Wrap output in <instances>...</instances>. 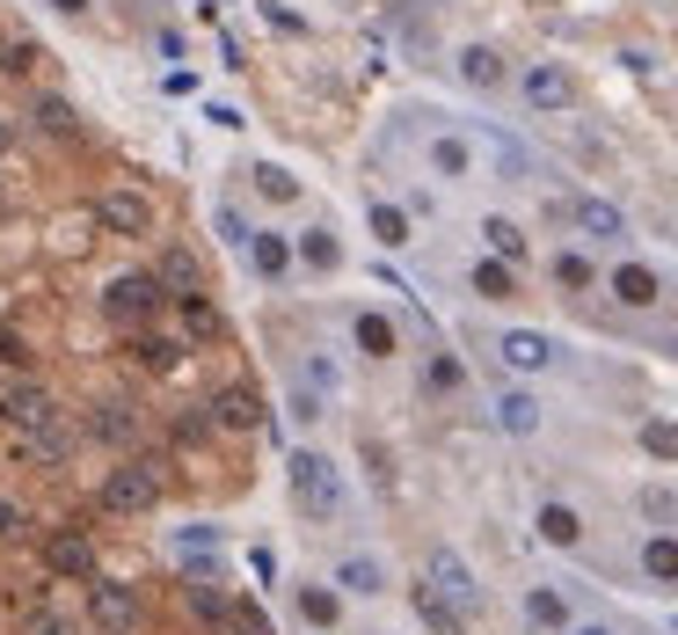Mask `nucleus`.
Returning <instances> with one entry per match:
<instances>
[{
  "label": "nucleus",
  "instance_id": "obj_1",
  "mask_svg": "<svg viewBox=\"0 0 678 635\" xmlns=\"http://www.w3.org/2000/svg\"><path fill=\"white\" fill-rule=\"evenodd\" d=\"M285 475H292V497L307 518H336L343 512V475L329 453H285Z\"/></svg>",
  "mask_w": 678,
  "mask_h": 635
},
{
  "label": "nucleus",
  "instance_id": "obj_2",
  "mask_svg": "<svg viewBox=\"0 0 678 635\" xmlns=\"http://www.w3.org/2000/svg\"><path fill=\"white\" fill-rule=\"evenodd\" d=\"M161 504V475L146 461H132V467H110V483H102V512H118V518H139V512H153Z\"/></svg>",
  "mask_w": 678,
  "mask_h": 635
},
{
  "label": "nucleus",
  "instance_id": "obj_3",
  "mask_svg": "<svg viewBox=\"0 0 678 635\" xmlns=\"http://www.w3.org/2000/svg\"><path fill=\"white\" fill-rule=\"evenodd\" d=\"M431 591L453 613H482V585H474V570H467L453 548H437V555H431Z\"/></svg>",
  "mask_w": 678,
  "mask_h": 635
},
{
  "label": "nucleus",
  "instance_id": "obj_4",
  "mask_svg": "<svg viewBox=\"0 0 678 635\" xmlns=\"http://www.w3.org/2000/svg\"><path fill=\"white\" fill-rule=\"evenodd\" d=\"M96 220L110 227V234H124V242H139V234H153V205H146V191H102Z\"/></svg>",
  "mask_w": 678,
  "mask_h": 635
},
{
  "label": "nucleus",
  "instance_id": "obj_5",
  "mask_svg": "<svg viewBox=\"0 0 678 635\" xmlns=\"http://www.w3.org/2000/svg\"><path fill=\"white\" fill-rule=\"evenodd\" d=\"M518 96L533 102V110H547V118H555V110H569V102H577V81L562 74L555 59H540V66H526V81H518Z\"/></svg>",
  "mask_w": 678,
  "mask_h": 635
},
{
  "label": "nucleus",
  "instance_id": "obj_6",
  "mask_svg": "<svg viewBox=\"0 0 678 635\" xmlns=\"http://www.w3.org/2000/svg\"><path fill=\"white\" fill-rule=\"evenodd\" d=\"M153 300H161V285H153V278H118V285L102 293V315L118 321V329H139V321L153 315Z\"/></svg>",
  "mask_w": 678,
  "mask_h": 635
},
{
  "label": "nucleus",
  "instance_id": "obj_7",
  "mask_svg": "<svg viewBox=\"0 0 678 635\" xmlns=\"http://www.w3.org/2000/svg\"><path fill=\"white\" fill-rule=\"evenodd\" d=\"M153 285H161L169 300H197V293H205V270H197L190 248H161V270H153Z\"/></svg>",
  "mask_w": 678,
  "mask_h": 635
},
{
  "label": "nucleus",
  "instance_id": "obj_8",
  "mask_svg": "<svg viewBox=\"0 0 678 635\" xmlns=\"http://www.w3.org/2000/svg\"><path fill=\"white\" fill-rule=\"evenodd\" d=\"M96 628L102 635H139V599L124 585H96Z\"/></svg>",
  "mask_w": 678,
  "mask_h": 635
},
{
  "label": "nucleus",
  "instance_id": "obj_9",
  "mask_svg": "<svg viewBox=\"0 0 678 635\" xmlns=\"http://www.w3.org/2000/svg\"><path fill=\"white\" fill-rule=\"evenodd\" d=\"M569 220H577V234H591V242H620V234H628L620 205H606V197H577Z\"/></svg>",
  "mask_w": 678,
  "mask_h": 635
},
{
  "label": "nucleus",
  "instance_id": "obj_10",
  "mask_svg": "<svg viewBox=\"0 0 678 635\" xmlns=\"http://www.w3.org/2000/svg\"><path fill=\"white\" fill-rule=\"evenodd\" d=\"M496 351H504V366H510V373H540V366H555V343L540 337V329H510V337L496 343Z\"/></svg>",
  "mask_w": 678,
  "mask_h": 635
},
{
  "label": "nucleus",
  "instance_id": "obj_11",
  "mask_svg": "<svg viewBox=\"0 0 678 635\" xmlns=\"http://www.w3.org/2000/svg\"><path fill=\"white\" fill-rule=\"evenodd\" d=\"M45 570L51 577H88V570H96V548H88L81 534H51L45 540Z\"/></svg>",
  "mask_w": 678,
  "mask_h": 635
},
{
  "label": "nucleus",
  "instance_id": "obj_12",
  "mask_svg": "<svg viewBox=\"0 0 678 635\" xmlns=\"http://www.w3.org/2000/svg\"><path fill=\"white\" fill-rule=\"evenodd\" d=\"M212 424L219 431H256V424H263V402H256V388H226L212 402Z\"/></svg>",
  "mask_w": 678,
  "mask_h": 635
},
{
  "label": "nucleus",
  "instance_id": "obj_13",
  "mask_svg": "<svg viewBox=\"0 0 678 635\" xmlns=\"http://www.w3.org/2000/svg\"><path fill=\"white\" fill-rule=\"evenodd\" d=\"M51 410H59V402H51L45 388H8V394H0V416H8V424H23V431H37Z\"/></svg>",
  "mask_w": 678,
  "mask_h": 635
},
{
  "label": "nucleus",
  "instance_id": "obj_14",
  "mask_svg": "<svg viewBox=\"0 0 678 635\" xmlns=\"http://www.w3.org/2000/svg\"><path fill=\"white\" fill-rule=\"evenodd\" d=\"M496 424H504L510 439H533L540 431V402L526 388H510V394H496Z\"/></svg>",
  "mask_w": 678,
  "mask_h": 635
},
{
  "label": "nucleus",
  "instance_id": "obj_15",
  "mask_svg": "<svg viewBox=\"0 0 678 635\" xmlns=\"http://www.w3.org/2000/svg\"><path fill=\"white\" fill-rule=\"evenodd\" d=\"M336 585L358 591V599H380V591H387V570H380V555H343Z\"/></svg>",
  "mask_w": 678,
  "mask_h": 635
},
{
  "label": "nucleus",
  "instance_id": "obj_16",
  "mask_svg": "<svg viewBox=\"0 0 678 635\" xmlns=\"http://www.w3.org/2000/svg\"><path fill=\"white\" fill-rule=\"evenodd\" d=\"M613 300H620V307H656V270L620 264L613 270Z\"/></svg>",
  "mask_w": 678,
  "mask_h": 635
},
{
  "label": "nucleus",
  "instance_id": "obj_17",
  "mask_svg": "<svg viewBox=\"0 0 678 635\" xmlns=\"http://www.w3.org/2000/svg\"><path fill=\"white\" fill-rule=\"evenodd\" d=\"M96 439L102 445H132V439H139V416L124 410V402H102V410H96Z\"/></svg>",
  "mask_w": 678,
  "mask_h": 635
},
{
  "label": "nucleus",
  "instance_id": "obj_18",
  "mask_svg": "<svg viewBox=\"0 0 678 635\" xmlns=\"http://www.w3.org/2000/svg\"><path fill=\"white\" fill-rule=\"evenodd\" d=\"M431 169H437V175H453V183H460V175H474V147H467V139H453V132H445V139H431Z\"/></svg>",
  "mask_w": 678,
  "mask_h": 635
},
{
  "label": "nucleus",
  "instance_id": "obj_19",
  "mask_svg": "<svg viewBox=\"0 0 678 635\" xmlns=\"http://www.w3.org/2000/svg\"><path fill=\"white\" fill-rule=\"evenodd\" d=\"M540 540H555V548H577L583 540V518L569 504H540Z\"/></svg>",
  "mask_w": 678,
  "mask_h": 635
},
{
  "label": "nucleus",
  "instance_id": "obj_20",
  "mask_svg": "<svg viewBox=\"0 0 678 635\" xmlns=\"http://www.w3.org/2000/svg\"><path fill=\"white\" fill-rule=\"evenodd\" d=\"M416 613H423V628H431V635H467V621H460L453 607H445V599H437L431 585H416Z\"/></svg>",
  "mask_w": 678,
  "mask_h": 635
},
{
  "label": "nucleus",
  "instance_id": "obj_21",
  "mask_svg": "<svg viewBox=\"0 0 678 635\" xmlns=\"http://www.w3.org/2000/svg\"><path fill=\"white\" fill-rule=\"evenodd\" d=\"M183 329H190L197 343H219V337H226V321H219V307H212L205 293H197V300H183Z\"/></svg>",
  "mask_w": 678,
  "mask_h": 635
},
{
  "label": "nucleus",
  "instance_id": "obj_22",
  "mask_svg": "<svg viewBox=\"0 0 678 635\" xmlns=\"http://www.w3.org/2000/svg\"><path fill=\"white\" fill-rule=\"evenodd\" d=\"M474 293H482V300H518V278H510V264H504V256L474 264Z\"/></svg>",
  "mask_w": 678,
  "mask_h": 635
},
{
  "label": "nucleus",
  "instance_id": "obj_23",
  "mask_svg": "<svg viewBox=\"0 0 678 635\" xmlns=\"http://www.w3.org/2000/svg\"><path fill=\"white\" fill-rule=\"evenodd\" d=\"M248 256H256V270H263V278H285V270H292V242H285V234H256V242H248Z\"/></svg>",
  "mask_w": 678,
  "mask_h": 635
},
{
  "label": "nucleus",
  "instance_id": "obj_24",
  "mask_svg": "<svg viewBox=\"0 0 678 635\" xmlns=\"http://www.w3.org/2000/svg\"><path fill=\"white\" fill-rule=\"evenodd\" d=\"M460 74L474 81V88H496V81H504V59H496L489 45H467L460 51Z\"/></svg>",
  "mask_w": 678,
  "mask_h": 635
},
{
  "label": "nucleus",
  "instance_id": "obj_25",
  "mask_svg": "<svg viewBox=\"0 0 678 635\" xmlns=\"http://www.w3.org/2000/svg\"><path fill=\"white\" fill-rule=\"evenodd\" d=\"M358 351L365 358H394V321L387 315H358Z\"/></svg>",
  "mask_w": 678,
  "mask_h": 635
},
{
  "label": "nucleus",
  "instance_id": "obj_26",
  "mask_svg": "<svg viewBox=\"0 0 678 635\" xmlns=\"http://www.w3.org/2000/svg\"><path fill=\"white\" fill-rule=\"evenodd\" d=\"M299 613H307V621H315V628H336V613H343V599L329 585H307L299 591Z\"/></svg>",
  "mask_w": 678,
  "mask_h": 635
},
{
  "label": "nucleus",
  "instance_id": "obj_27",
  "mask_svg": "<svg viewBox=\"0 0 678 635\" xmlns=\"http://www.w3.org/2000/svg\"><path fill=\"white\" fill-rule=\"evenodd\" d=\"M482 234H489V248H496L504 264H526V234H518V220H482Z\"/></svg>",
  "mask_w": 678,
  "mask_h": 635
},
{
  "label": "nucleus",
  "instance_id": "obj_28",
  "mask_svg": "<svg viewBox=\"0 0 678 635\" xmlns=\"http://www.w3.org/2000/svg\"><path fill=\"white\" fill-rule=\"evenodd\" d=\"M642 570H650V577H664V585H678V540L656 534L650 548H642Z\"/></svg>",
  "mask_w": 678,
  "mask_h": 635
},
{
  "label": "nucleus",
  "instance_id": "obj_29",
  "mask_svg": "<svg viewBox=\"0 0 678 635\" xmlns=\"http://www.w3.org/2000/svg\"><path fill=\"white\" fill-rule=\"evenodd\" d=\"M248 175H256V191L278 197V205H292V197H299V175H285L278 161H263V169H248Z\"/></svg>",
  "mask_w": 678,
  "mask_h": 635
},
{
  "label": "nucleus",
  "instance_id": "obj_30",
  "mask_svg": "<svg viewBox=\"0 0 678 635\" xmlns=\"http://www.w3.org/2000/svg\"><path fill=\"white\" fill-rule=\"evenodd\" d=\"M37 124H45V132H59V139H73V102L66 96H37Z\"/></svg>",
  "mask_w": 678,
  "mask_h": 635
},
{
  "label": "nucleus",
  "instance_id": "obj_31",
  "mask_svg": "<svg viewBox=\"0 0 678 635\" xmlns=\"http://www.w3.org/2000/svg\"><path fill=\"white\" fill-rule=\"evenodd\" d=\"M372 234H380L387 248H402V242H409V212H394V205H372Z\"/></svg>",
  "mask_w": 678,
  "mask_h": 635
},
{
  "label": "nucleus",
  "instance_id": "obj_32",
  "mask_svg": "<svg viewBox=\"0 0 678 635\" xmlns=\"http://www.w3.org/2000/svg\"><path fill=\"white\" fill-rule=\"evenodd\" d=\"M526 613H533V628H569V607H562L555 591H533V599H526Z\"/></svg>",
  "mask_w": 678,
  "mask_h": 635
},
{
  "label": "nucleus",
  "instance_id": "obj_33",
  "mask_svg": "<svg viewBox=\"0 0 678 635\" xmlns=\"http://www.w3.org/2000/svg\"><path fill=\"white\" fill-rule=\"evenodd\" d=\"M642 445H650L656 461H678V424H664V416H650V424H642Z\"/></svg>",
  "mask_w": 678,
  "mask_h": 635
},
{
  "label": "nucleus",
  "instance_id": "obj_34",
  "mask_svg": "<svg viewBox=\"0 0 678 635\" xmlns=\"http://www.w3.org/2000/svg\"><path fill=\"white\" fill-rule=\"evenodd\" d=\"M0 366H15V373H29V366H37V351H29V337H23V329H0Z\"/></svg>",
  "mask_w": 678,
  "mask_h": 635
},
{
  "label": "nucleus",
  "instance_id": "obj_35",
  "mask_svg": "<svg viewBox=\"0 0 678 635\" xmlns=\"http://www.w3.org/2000/svg\"><path fill=\"white\" fill-rule=\"evenodd\" d=\"M23 635H81V628H73V613H59V607H37V613H29V628Z\"/></svg>",
  "mask_w": 678,
  "mask_h": 635
},
{
  "label": "nucleus",
  "instance_id": "obj_36",
  "mask_svg": "<svg viewBox=\"0 0 678 635\" xmlns=\"http://www.w3.org/2000/svg\"><path fill=\"white\" fill-rule=\"evenodd\" d=\"M139 358L146 366H175V358H183V337H139Z\"/></svg>",
  "mask_w": 678,
  "mask_h": 635
},
{
  "label": "nucleus",
  "instance_id": "obj_37",
  "mask_svg": "<svg viewBox=\"0 0 678 635\" xmlns=\"http://www.w3.org/2000/svg\"><path fill=\"white\" fill-rule=\"evenodd\" d=\"M299 256H307L315 270H336V234H321V227H315V234L299 242Z\"/></svg>",
  "mask_w": 678,
  "mask_h": 635
},
{
  "label": "nucleus",
  "instance_id": "obj_38",
  "mask_svg": "<svg viewBox=\"0 0 678 635\" xmlns=\"http://www.w3.org/2000/svg\"><path fill=\"white\" fill-rule=\"evenodd\" d=\"M190 607L205 613V621H226V607H234V599H226V591H212V585H190Z\"/></svg>",
  "mask_w": 678,
  "mask_h": 635
},
{
  "label": "nucleus",
  "instance_id": "obj_39",
  "mask_svg": "<svg viewBox=\"0 0 678 635\" xmlns=\"http://www.w3.org/2000/svg\"><path fill=\"white\" fill-rule=\"evenodd\" d=\"M555 278H562V285H569V293H583V285H591V264H583L577 248H569V256H562V264H555Z\"/></svg>",
  "mask_w": 678,
  "mask_h": 635
},
{
  "label": "nucleus",
  "instance_id": "obj_40",
  "mask_svg": "<svg viewBox=\"0 0 678 635\" xmlns=\"http://www.w3.org/2000/svg\"><path fill=\"white\" fill-rule=\"evenodd\" d=\"M175 548H190V555H205V548H219V526H175Z\"/></svg>",
  "mask_w": 678,
  "mask_h": 635
},
{
  "label": "nucleus",
  "instance_id": "obj_41",
  "mask_svg": "<svg viewBox=\"0 0 678 635\" xmlns=\"http://www.w3.org/2000/svg\"><path fill=\"white\" fill-rule=\"evenodd\" d=\"M219 234H226V242H256V227H248L234 205H219Z\"/></svg>",
  "mask_w": 678,
  "mask_h": 635
},
{
  "label": "nucleus",
  "instance_id": "obj_42",
  "mask_svg": "<svg viewBox=\"0 0 678 635\" xmlns=\"http://www.w3.org/2000/svg\"><path fill=\"white\" fill-rule=\"evenodd\" d=\"M460 380H467V373L453 366V358H431V388H437V394H453V388H460Z\"/></svg>",
  "mask_w": 678,
  "mask_h": 635
},
{
  "label": "nucleus",
  "instance_id": "obj_43",
  "mask_svg": "<svg viewBox=\"0 0 678 635\" xmlns=\"http://www.w3.org/2000/svg\"><path fill=\"white\" fill-rule=\"evenodd\" d=\"M226 621H234V628H242V635H270V621H263V613H256V607H226Z\"/></svg>",
  "mask_w": 678,
  "mask_h": 635
},
{
  "label": "nucleus",
  "instance_id": "obj_44",
  "mask_svg": "<svg viewBox=\"0 0 678 635\" xmlns=\"http://www.w3.org/2000/svg\"><path fill=\"white\" fill-rule=\"evenodd\" d=\"M263 23L270 29H299V15H292V8H278V0H263Z\"/></svg>",
  "mask_w": 678,
  "mask_h": 635
},
{
  "label": "nucleus",
  "instance_id": "obj_45",
  "mask_svg": "<svg viewBox=\"0 0 678 635\" xmlns=\"http://www.w3.org/2000/svg\"><path fill=\"white\" fill-rule=\"evenodd\" d=\"M23 534V512H15V504H0V540H15Z\"/></svg>",
  "mask_w": 678,
  "mask_h": 635
},
{
  "label": "nucleus",
  "instance_id": "obj_46",
  "mask_svg": "<svg viewBox=\"0 0 678 635\" xmlns=\"http://www.w3.org/2000/svg\"><path fill=\"white\" fill-rule=\"evenodd\" d=\"M51 8H59V15H88V0H51Z\"/></svg>",
  "mask_w": 678,
  "mask_h": 635
},
{
  "label": "nucleus",
  "instance_id": "obj_47",
  "mask_svg": "<svg viewBox=\"0 0 678 635\" xmlns=\"http://www.w3.org/2000/svg\"><path fill=\"white\" fill-rule=\"evenodd\" d=\"M8 147H15V124H8V118H0V154H8Z\"/></svg>",
  "mask_w": 678,
  "mask_h": 635
},
{
  "label": "nucleus",
  "instance_id": "obj_48",
  "mask_svg": "<svg viewBox=\"0 0 678 635\" xmlns=\"http://www.w3.org/2000/svg\"><path fill=\"white\" fill-rule=\"evenodd\" d=\"M569 635H613V628H599V621H583V628H569Z\"/></svg>",
  "mask_w": 678,
  "mask_h": 635
}]
</instances>
